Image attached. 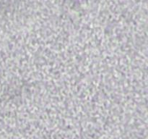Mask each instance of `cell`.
<instances>
[]
</instances>
